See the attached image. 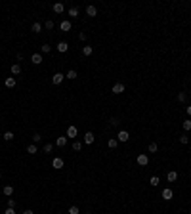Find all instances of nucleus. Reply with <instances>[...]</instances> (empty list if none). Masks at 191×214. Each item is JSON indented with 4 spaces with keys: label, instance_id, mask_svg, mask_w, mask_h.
<instances>
[{
    "label": "nucleus",
    "instance_id": "dca6fc26",
    "mask_svg": "<svg viewBox=\"0 0 191 214\" xmlns=\"http://www.w3.org/2000/svg\"><path fill=\"white\" fill-rule=\"evenodd\" d=\"M117 145H118V140H117V138H111V140L107 141V147H109V149H117Z\"/></svg>",
    "mask_w": 191,
    "mask_h": 214
},
{
    "label": "nucleus",
    "instance_id": "1a4fd4ad",
    "mask_svg": "<svg viewBox=\"0 0 191 214\" xmlns=\"http://www.w3.org/2000/svg\"><path fill=\"white\" fill-rule=\"evenodd\" d=\"M94 140H96V136L92 132H86L84 134V143H88V145H90V143H94Z\"/></svg>",
    "mask_w": 191,
    "mask_h": 214
},
{
    "label": "nucleus",
    "instance_id": "412c9836",
    "mask_svg": "<svg viewBox=\"0 0 191 214\" xmlns=\"http://www.w3.org/2000/svg\"><path fill=\"white\" fill-rule=\"evenodd\" d=\"M69 15H71V17H78V8H77V6L69 8Z\"/></svg>",
    "mask_w": 191,
    "mask_h": 214
},
{
    "label": "nucleus",
    "instance_id": "b1692460",
    "mask_svg": "<svg viewBox=\"0 0 191 214\" xmlns=\"http://www.w3.org/2000/svg\"><path fill=\"white\" fill-rule=\"evenodd\" d=\"M92 52H94L92 46H84V48H82V54H84V55H92Z\"/></svg>",
    "mask_w": 191,
    "mask_h": 214
},
{
    "label": "nucleus",
    "instance_id": "5701e85b",
    "mask_svg": "<svg viewBox=\"0 0 191 214\" xmlns=\"http://www.w3.org/2000/svg\"><path fill=\"white\" fill-rule=\"evenodd\" d=\"M12 73H14V75H19V73H21V65H19V63H14V65H12Z\"/></svg>",
    "mask_w": 191,
    "mask_h": 214
},
{
    "label": "nucleus",
    "instance_id": "0eeeda50",
    "mask_svg": "<svg viewBox=\"0 0 191 214\" xmlns=\"http://www.w3.org/2000/svg\"><path fill=\"white\" fill-rule=\"evenodd\" d=\"M163 199L164 201H170V199H172V189H170V187H164V189H163Z\"/></svg>",
    "mask_w": 191,
    "mask_h": 214
},
{
    "label": "nucleus",
    "instance_id": "20e7f679",
    "mask_svg": "<svg viewBox=\"0 0 191 214\" xmlns=\"http://www.w3.org/2000/svg\"><path fill=\"white\" fill-rule=\"evenodd\" d=\"M117 140H118V141H128V140H130V134H128L126 130H120V132H118V136H117Z\"/></svg>",
    "mask_w": 191,
    "mask_h": 214
},
{
    "label": "nucleus",
    "instance_id": "ea45409f",
    "mask_svg": "<svg viewBox=\"0 0 191 214\" xmlns=\"http://www.w3.org/2000/svg\"><path fill=\"white\" fill-rule=\"evenodd\" d=\"M78 40H86V33H80V35H78Z\"/></svg>",
    "mask_w": 191,
    "mask_h": 214
},
{
    "label": "nucleus",
    "instance_id": "2eb2a0df",
    "mask_svg": "<svg viewBox=\"0 0 191 214\" xmlns=\"http://www.w3.org/2000/svg\"><path fill=\"white\" fill-rule=\"evenodd\" d=\"M65 143H67V136H61V138L55 140V145L57 147H65Z\"/></svg>",
    "mask_w": 191,
    "mask_h": 214
},
{
    "label": "nucleus",
    "instance_id": "f8f14e48",
    "mask_svg": "<svg viewBox=\"0 0 191 214\" xmlns=\"http://www.w3.org/2000/svg\"><path fill=\"white\" fill-rule=\"evenodd\" d=\"M86 14L90 15V17H96V15H98V8H96V6H88V8H86Z\"/></svg>",
    "mask_w": 191,
    "mask_h": 214
},
{
    "label": "nucleus",
    "instance_id": "37998d69",
    "mask_svg": "<svg viewBox=\"0 0 191 214\" xmlns=\"http://www.w3.org/2000/svg\"><path fill=\"white\" fill-rule=\"evenodd\" d=\"M0 180H2V174H0Z\"/></svg>",
    "mask_w": 191,
    "mask_h": 214
},
{
    "label": "nucleus",
    "instance_id": "aec40b11",
    "mask_svg": "<svg viewBox=\"0 0 191 214\" xmlns=\"http://www.w3.org/2000/svg\"><path fill=\"white\" fill-rule=\"evenodd\" d=\"M182 126H183V130H185V132H189V130H191V118H185V121L182 123Z\"/></svg>",
    "mask_w": 191,
    "mask_h": 214
},
{
    "label": "nucleus",
    "instance_id": "79ce46f5",
    "mask_svg": "<svg viewBox=\"0 0 191 214\" xmlns=\"http://www.w3.org/2000/svg\"><path fill=\"white\" fill-rule=\"evenodd\" d=\"M187 115L191 117V105H187Z\"/></svg>",
    "mask_w": 191,
    "mask_h": 214
},
{
    "label": "nucleus",
    "instance_id": "a878e982",
    "mask_svg": "<svg viewBox=\"0 0 191 214\" xmlns=\"http://www.w3.org/2000/svg\"><path fill=\"white\" fill-rule=\"evenodd\" d=\"M50 48H52L50 44H42L40 46V52H42V54H50Z\"/></svg>",
    "mask_w": 191,
    "mask_h": 214
},
{
    "label": "nucleus",
    "instance_id": "7c9ffc66",
    "mask_svg": "<svg viewBox=\"0 0 191 214\" xmlns=\"http://www.w3.org/2000/svg\"><path fill=\"white\" fill-rule=\"evenodd\" d=\"M52 151H54V145H52V143H46V145H44V153H52Z\"/></svg>",
    "mask_w": 191,
    "mask_h": 214
},
{
    "label": "nucleus",
    "instance_id": "a19ab883",
    "mask_svg": "<svg viewBox=\"0 0 191 214\" xmlns=\"http://www.w3.org/2000/svg\"><path fill=\"white\" fill-rule=\"evenodd\" d=\"M23 214H35V212H33L31 208H27V210H23Z\"/></svg>",
    "mask_w": 191,
    "mask_h": 214
},
{
    "label": "nucleus",
    "instance_id": "72a5a7b5",
    "mask_svg": "<svg viewBox=\"0 0 191 214\" xmlns=\"http://www.w3.org/2000/svg\"><path fill=\"white\" fill-rule=\"evenodd\" d=\"M185 92H180V94H178V101H185Z\"/></svg>",
    "mask_w": 191,
    "mask_h": 214
},
{
    "label": "nucleus",
    "instance_id": "393cba45",
    "mask_svg": "<svg viewBox=\"0 0 191 214\" xmlns=\"http://www.w3.org/2000/svg\"><path fill=\"white\" fill-rule=\"evenodd\" d=\"M12 193H14V187H12V186H4V195L10 197Z\"/></svg>",
    "mask_w": 191,
    "mask_h": 214
},
{
    "label": "nucleus",
    "instance_id": "6ab92c4d",
    "mask_svg": "<svg viewBox=\"0 0 191 214\" xmlns=\"http://www.w3.org/2000/svg\"><path fill=\"white\" fill-rule=\"evenodd\" d=\"M31 31H33V33H40V31H42V25H40L38 21H35V23H33V27H31Z\"/></svg>",
    "mask_w": 191,
    "mask_h": 214
},
{
    "label": "nucleus",
    "instance_id": "4be33fe9",
    "mask_svg": "<svg viewBox=\"0 0 191 214\" xmlns=\"http://www.w3.org/2000/svg\"><path fill=\"white\" fill-rule=\"evenodd\" d=\"M27 153H31V155H35V153H38V147L35 145V143H31V145L27 147Z\"/></svg>",
    "mask_w": 191,
    "mask_h": 214
},
{
    "label": "nucleus",
    "instance_id": "cd10ccee",
    "mask_svg": "<svg viewBox=\"0 0 191 214\" xmlns=\"http://www.w3.org/2000/svg\"><path fill=\"white\" fill-rule=\"evenodd\" d=\"M69 214H80V208H78L77 205H73L71 208H69Z\"/></svg>",
    "mask_w": 191,
    "mask_h": 214
},
{
    "label": "nucleus",
    "instance_id": "e433bc0d",
    "mask_svg": "<svg viewBox=\"0 0 191 214\" xmlns=\"http://www.w3.org/2000/svg\"><path fill=\"white\" fill-rule=\"evenodd\" d=\"M33 140H35V143H37V141L42 140V136H40V134H35V136H33Z\"/></svg>",
    "mask_w": 191,
    "mask_h": 214
},
{
    "label": "nucleus",
    "instance_id": "c756f323",
    "mask_svg": "<svg viewBox=\"0 0 191 214\" xmlns=\"http://www.w3.org/2000/svg\"><path fill=\"white\" fill-rule=\"evenodd\" d=\"M44 27L48 29V31H52V29H54V21H52V19H48V21L44 23Z\"/></svg>",
    "mask_w": 191,
    "mask_h": 214
},
{
    "label": "nucleus",
    "instance_id": "a211bd4d",
    "mask_svg": "<svg viewBox=\"0 0 191 214\" xmlns=\"http://www.w3.org/2000/svg\"><path fill=\"white\" fill-rule=\"evenodd\" d=\"M77 136V126H69L67 128V138H75Z\"/></svg>",
    "mask_w": 191,
    "mask_h": 214
},
{
    "label": "nucleus",
    "instance_id": "bb28decb",
    "mask_svg": "<svg viewBox=\"0 0 191 214\" xmlns=\"http://www.w3.org/2000/svg\"><path fill=\"white\" fill-rule=\"evenodd\" d=\"M149 184H151V186H153V187H157V186H159V184H161V180H159V178H157V176H153V178H151V180H149Z\"/></svg>",
    "mask_w": 191,
    "mask_h": 214
},
{
    "label": "nucleus",
    "instance_id": "f03ea898",
    "mask_svg": "<svg viewBox=\"0 0 191 214\" xmlns=\"http://www.w3.org/2000/svg\"><path fill=\"white\" fill-rule=\"evenodd\" d=\"M124 88H126V86H124L122 82H117V84H115V86L111 88V92H113V94H117V96H118V94H122V92H124Z\"/></svg>",
    "mask_w": 191,
    "mask_h": 214
},
{
    "label": "nucleus",
    "instance_id": "58836bf2",
    "mask_svg": "<svg viewBox=\"0 0 191 214\" xmlns=\"http://www.w3.org/2000/svg\"><path fill=\"white\" fill-rule=\"evenodd\" d=\"M4 214H15V210H14V208H10V206H8V208L4 210Z\"/></svg>",
    "mask_w": 191,
    "mask_h": 214
},
{
    "label": "nucleus",
    "instance_id": "9d476101",
    "mask_svg": "<svg viewBox=\"0 0 191 214\" xmlns=\"http://www.w3.org/2000/svg\"><path fill=\"white\" fill-rule=\"evenodd\" d=\"M31 61H33L35 65H40V63H42V54H33V55H31Z\"/></svg>",
    "mask_w": 191,
    "mask_h": 214
},
{
    "label": "nucleus",
    "instance_id": "4c0bfd02",
    "mask_svg": "<svg viewBox=\"0 0 191 214\" xmlns=\"http://www.w3.org/2000/svg\"><path fill=\"white\" fill-rule=\"evenodd\" d=\"M8 206H10V208H14V206H15V201L14 199H8Z\"/></svg>",
    "mask_w": 191,
    "mask_h": 214
},
{
    "label": "nucleus",
    "instance_id": "4468645a",
    "mask_svg": "<svg viewBox=\"0 0 191 214\" xmlns=\"http://www.w3.org/2000/svg\"><path fill=\"white\" fill-rule=\"evenodd\" d=\"M69 50V44L67 42H59L57 44V52H61V54H65V52Z\"/></svg>",
    "mask_w": 191,
    "mask_h": 214
},
{
    "label": "nucleus",
    "instance_id": "423d86ee",
    "mask_svg": "<svg viewBox=\"0 0 191 214\" xmlns=\"http://www.w3.org/2000/svg\"><path fill=\"white\" fill-rule=\"evenodd\" d=\"M52 166H54V168H63V159H61V157H55L54 161H52Z\"/></svg>",
    "mask_w": 191,
    "mask_h": 214
},
{
    "label": "nucleus",
    "instance_id": "c9c22d12",
    "mask_svg": "<svg viewBox=\"0 0 191 214\" xmlns=\"http://www.w3.org/2000/svg\"><path fill=\"white\" fill-rule=\"evenodd\" d=\"M117 124H118V118L113 117V118H111V126H117Z\"/></svg>",
    "mask_w": 191,
    "mask_h": 214
},
{
    "label": "nucleus",
    "instance_id": "c85d7f7f",
    "mask_svg": "<svg viewBox=\"0 0 191 214\" xmlns=\"http://www.w3.org/2000/svg\"><path fill=\"white\" fill-rule=\"evenodd\" d=\"M2 138H4L6 141H12V140H14V134H12V132H4V136H2Z\"/></svg>",
    "mask_w": 191,
    "mask_h": 214
},
{
    "label": "nucleus",
    "instance_id": "2f4dec72",
    "mask_svg": "<svg viewBox=\"0 0 191 214\" xmlns=\"http://www.w3.org/2000/svg\"><path fill=\"white\" fill-rule=\"evenodd\" d=\"M157 149H159V147H157V143H149V153H157Z\"/></svg>",
    "mask_w": 191,
    "mask_h": 214
},
{
    "label": "nucleus",
    "instance_id": "f257e3e1",
    "mask_svg": "<svg viewBox=\"0 0 191 214\" xmlns=\"http://www.w3.org/2000/svg\"><path fill=\"white\" fill-rule=\"evenodd\" d=\"M136 161H138V164H140V166H147V164H149V157H147L145 153H140Z\"/></svg>",
    "mask_w": 191,
    "mask_h": 214
},
{
    "label": "nucleus",
    "instance_id": "6e6552de",
    "mask_svg": "<svg viewBox=\"0 0 191 214\" xmlns=\"http://www.w3.org/2000/svg\"><path fill=\"white\" fill-rule=\"evenodd\" d=\"M166 180H168L170 184H172V182H176V180H178V172H176V170H170V172L166 174Z\"/></svg>",
    "mask_w": 191,
    "mask_h": 214
},
{
    "label": "nucleus",
    "instance_id": "f3484780",
    "mask_svg": "<svg viewBox=\"0 0 191 214\" xmlns=\"http://www.w3.org/2000/svg\"><path fill=\"white\" fill-rule=\"evenodd\" d=\"M78 75H77V71L75 69H71V71H67V75H65V78H69V80H75Z\"/></svg>",
    "mask_w": 191,
    "mask_h": 214
},
{
    "label": "nucleus",
    "instance_id": "473e14b6",
    "mask_svg": "<svg viewBox=\"0 0 191 214\" xmlns=\"http://www.w3.org/2000/svg\"><path fill=\"white\" fill-rule=\"evenodd\" d=\"M187 141H189V138H187V134H183V136H180V143H183V145H185Z\"/></svg>",
    "mask_w": 191,
    "mask_h": 214
},
{
    "label": "nucleus",
    "instance_id": "f704fd0d",
    "mask_svg": "<svg viewBox=\"0 0 191 214\" xmlns=\"http://www.w3.org/2000/svg\"><path fill=\"white\" fill-rule=\"evenodd\" d=\"M80 147H82L80 141H75V143H73V149H75V151H80Z\"/></svg>",
    "mask_w": 191,
    "mask_h": 214
},
{
    "label": "nucleus",
    "instance_id": "ddd939ff",
    "mask_svg": "<svg viewBox=\"0 0 191 214\" xmlns=\"http://www.w3.org/2000/svg\"><path fill=\"white\" fill-rule=\"evenodd\" d=\"M15 82H17V80H15L14 77H8V78L4 80V84H6V88H14V86H15Z\"/></svg>",
    "mask_w": 191,
    "mask_h": 214
},
{
    "label": "nucleus",
    "instance_id": "a18cd8bd",
    "mask_svg": "<svg viewBox=\"0 0 191 214\" xmlns=\"http://www.w3.org/2000/svg\"><path fill=\"white\" fill-rule=\"evenodd\" d=\"M189 94H191V92H189Z\"/></svg>",
    "mask_w": 191,
    "mask_h": 214
},
{
    "label": "nucleus",
    "instance_id": "c03bdc74",
    "mask_svg": "<svg viewBox=\"0 0 191 214\" xmlns=\"http://www.w3.org/2000/svg\"><path fill=\"white\" fill-rule=\"evenodd\" d=\"M0 138H2V132H0Z\"/></svg>",
    "mask_w": 191,
    "mask_h": 214
},
{
    "label": "nucleus",
    "instance_id": "7ed1b4c3",
    "mask_svg": "<svg viewBox=\"0 0 191 214\" xmlns=\"http://www.w3.org/2000/svg\"><path fill=\"white\" fill-rule=\"evenodd\" d=\"M63 80H65V75L63 73H55L54 77H52V82H54V84H61Z\"/></svg>",
    "mask_w": 191,
    "mask_h": 214
},
{
    "label": "nucleus",
    "instance_id": "39448f33",
    "mask_svg": "<svg viewBox=\"0 0 191 214\" xmlns=\"http://www.w3.org/2000/svg\"><path fill=\"white\" fill-rule=\"evenodd\" d=\"M71 27H73V25H71V21H67V19H65V21H61V23H59V29H61V31H63V33L71 31Z\"/></svg>",
    "mask_w": 191,
    "mask_h": 214
},
{
    "label": "nucleus",
    "instance_id": "9b49d317",
    "mask_svg": "<svg viewBox=\"0 0 191 214\" xmlns=\"http://www.w3.org/2000/svg\"><path fill=\"white\" fill-rule=\"evenodd\" d=\"M54 12H55V14H63V12H65V6L61 4V2H55V4H54Z\"/></svg>",
    "mask_w": 191,
    "mask_h": 214
}]
</instances>
